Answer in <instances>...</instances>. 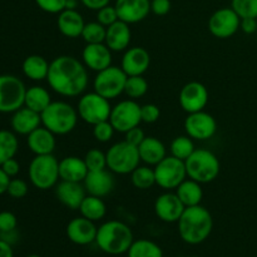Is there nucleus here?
<instances>
[{
	"mask_svg": "<svg viewBox=\"0 0 257 257\" xmlns=\"http://www.w3.org/2000/svg\"><path fill=\"white\" fill-rule=\"evenodd\" d=\"M105 155L107 168L117 175H131L141 162L138 147L131 145L125 140L110 146Z\"/></svg>",
	"mask_w": 257,
	"mask_h": 257,
	"instance_id": "obj_7",
	"label": "nucleus"
},
{
	"mask_svg": "<svg viewBox=\"0 0 257 257\" xmlns=\"http://www.w3.org/2000/svg\"><path fill=\"white\" fill-rule=\"evenodd\" d=\"M109 122L115 132L127 133L132 128L138 127L142 122L141 105L135 99H124L112 107Z\"/></svg>",
	"mask_w": 257,
	"mask_h": 257,
	"instance_id": "obj_12",
	"label": "nucleus"
},
{
	"mask_svg": "<svg viewBox=\"0 0 257 257\" xmlns=\"http://www.w3.org/2000/svg\"><path fill=\"white\" fill-rule=\"evenodd\" d=\"M124 135H125L124 140L127 141L128 143H131V145L136 146V147H138V146H140L141 143L143 142V140L146 138L145 132H143L142 128H140V125H138V127L132 128V130H130L127 133H124Z\"/></svg>",
	"mask_w": 257,
	"mask_h": 257,
	"instance_id": "obj_48",
	"label": "nucleus"
},
{
	"mask_svg": "<svg viewBox=\"0 0 257 257\" xmlns=\"http://www.w3.org/2000/svg\"><path fill=\"white\" fill-rule=\"evenodd\" d=\"M183 125H185L186 135L195 141L210 140L217 131V122L215 117L205 110L188 113Z\"/></svg>",
	"mask_w": 257,
	"mask_h": 257,
	"instance_id": "obj_14",
	"label": "nucleus"
},
{
	"mask_svg": "<svg viewBox=\"0 0 257 257\" xmlns=\"http://www.w3.org/2000/svg\"><path fill=\"white\" fill-rule=\"evenodd\" d=\"M127 255L128 257H163V251L153 241L141 238L133 241Z\"/></svg>",
	"mask_w": 257,
	"mask_h": 257,
	"instance_id": "obj_33",
	"label": "nucleus"
},
{
	"mask_svg": "<svg viewBox=\"0 0 257 257\" xmlns=\"http://www.w3.org/2000/svg\"><path fill=\"white\" fill-rule=\"evenodd\" d=\"M50 63L44 57L38 54L29 55L23 62V73L29 79L40 82L47 79Z\"/></svg>",
	"mask_w": 257,
	"mask_h": 257,
	"instance_id": "obj_30",
	"label": "nucleus"
},
{
	"mask_svg": "<svg viewBox=\"0 0 257 257\" xmlns=\"http://www.w3.org/2000/svg\"><path fill=\"white\" fill-rule=\"evenodd\" d=\"M114 132L115 131L113 125L110 124L109 119L93 125V137L99 143L109 142L113 138V136H114Z\"/></svg>",
	"mask_w": 257,
	"mask_h": 257,
	"instance_id": "obj_41",
	"label": "nucleus"
},
{
	"mask_svg": "<svg viewBox=\"0 0 257 257\" xmlns=\"http://www.w3.org/2000/svg\"><path fill=\"white\" fill-rule=\"evenodd\" d=\"M42 125L55 136H65L72 132L78 123V110L64 100L52 102L42 113Z\"/></svg>",
	"mask_w": 257,
	"mask_h": 257,
	"instance_id": "obj_4",
	"label": "nucleus"
},
{
	"mask_svg": "<svg viewBox=\"0 0 257 257\" xmlns=\"http://www.w3.org/2000/svg\"><path fill=\"white\" fill-rule=\"evenodd\" d=\"M80 3H82L87 9L98 12V10L102 9V8L109 5L110 0H80Z\"/></svg>",
	"mask_w": 257,
	"mask_h": 257,
	"instance_id": "obj_51",
	"label": "nucleus"
},
{
	"mask_svg": "<svg viewBox=\"0 0 257 257\" xmlns=\"http://www.w3.org/2000/svg\"><path fill=\"white\" fill-rule=\"evenodd\" d=\"M160 115L161 110L158 105L153 104V103H147L145 105H141V118H142V122L152 124V123H156L160 119Z\"/></svg>",
	"mask_w": 257,
	"mask_h": 257,
	"instance_id": "obj_45",
	"label": "nucleus"
},
{
	"mask_svg": "<svg viewBox=\"0 0 257 257\" xmlns=\"http://www.w3.org/2000/svg\"><path fill=\"white\" fill-rule=\"evenodd\" d=\"M9 182H10V177L4 172V171H3V168L0 167V196H2L3 193H7Z\"/></svg>",
	"mask_w": 257,
	"mask_h": 257,
	"instance_id": "obj_53",
	"label": "nucleus"
},
{
	"mask_svg": "<svg viewBox=\"0 0 257 257\" xmlns=\"http://www.w3.org/2000/svg\"><path fill=\"white\" fill-rule=\"evenodd\" d=\"M156 185L166 191L176 190L187 178L185 161L167 156L155 166Z\"/></svg>",
	"mask_w": 257,
	"mask_h": 257,
	"instance_id": "obj_11",
	"label": "nucleus"
},
{
	"mask_svg": "<svg viewBox=\"0 0 257 257\" xmlns=\"http://www.w3.org/2000/svg\"><path fill=\"white\" fill-rule=\"evenodd\" d=\"M88 168L84 162V158L77 156H68L59 161V177L60 181H69V182L83 183L88 175Z\"/></svg>",
	"mask_w": 257,
	"mask_h": 257,
	"instance_id": "obj_27",
	"label": "nucleus"
},
{
	"mask_svg": "<svg viewBox=\"0 0 257 257\" xmlns=\"http://www.w3.org/2000/svg\"><path fill=\"white\" fill-rule=\"evenodd\" d=\"M231 8L237 13L241 19L243 18L257 19V0H232Z\"/></svg>",
	"mask_w": 257,
	"mask_h": 257,
	"instance_id": "obj_40",
	"label": "nucleus"
},
{
	"mask_svg": "<svg viewBox=\"0 0 257 257\" xmlns=\"http://www.w3.org/2000/svg\"><path fill=\"white\" fill-rule=\"evenodd\" d=\"M77 110L78 115L83 122L94 125L97 123L109 119L112 105H110L109 99L102 97L93 90V92L83 93L80 95L79 100H78Z\"/></svg>",
	"mask_w": 257,
	"mask_h": 257,
	"instance_id": "obj_8",
	"label": "nucleus"
},
{
	"mask_svg": "<svg viewBox=\"0 0 257 257\" xmlns=\"http://www.w3.org/2000/svg\"><path fill=\"white\" fill-rule=\"evenodd\" d=\"M19 148L17 136L7 130L0 131V166L5 161L14 158Z\"/></svg>",
	"mask_w": 257,
	"mask_h": 257,
	"instance_id": "obj_35",
	"label": "nucleus"
},
{
	"mask_svg": "<svg viewBox=\"0 0 257 257\" xmlns=\"http://www.w3.org/2000/svg\"><path fill=\"white\" fill-rule=\"evenodd\" d=\"M88 171H100L107 168V155L98 148L89 150L84 156Z\"/></svg>",
	"mask_w": 257,
	"mask_h": 257,
	"instance_id": "obj_39",
	"label": "nucleus"
},
{
	"mask_svg": "<svg viewBox=\"0 0 257 257\" xmlns=\"http://www.w3.org/2000/svg\"><path fill=\"white\" fill-rule=\"evenodd\" d=\"M47 82L62 97H79L89 84L88 68L72 55H59L50 62Z\"/></svg>",
	"mask_w": 257,
	"mask_h": 257,
	"instance_id": "obj_1",
	"label": "nucleus"
},
{
	"mask_svg": "<svg viewBox=\"0 0 257 257\" xmlns=\"http://www.w3.org/2000/svg\"><path fill=\"white\" fill-rule=\"evenodd\" d=\"M148 90V82L143 75H132L127 78L124 87V93L131 99H138V98L146 95Z\"/></svg>",
	"mask_w": 257,
	"mask_h": 257,
	"instance_id": "obj_38",
	"label": "nucleus"
},
{
	"mask_svg": "<svg viewBox=\"0 0 257 257\" xmlns=\"http://www.w3.org/2000/svg\"><path fill=\"white\" fill-rule=\"evenodd\" d=\"M52 102L53 100L52 97H50L49 90L45 89L44 87L34 85V87L27 88L24 100L25 107L30 108V109L35 110L38 113H42Z\"/></svg>",
	"mask_w": 257,
	"mask_h": 257,
	"instance_id": "obj_32",
	"label": "nucleus"
},
{
	"mask_svg": "<svg viewBox=\"0 0 257 257\" xmlns=\"http://www.w3.org/2000/svg\"><path fill=\"white\" fill-rule=\"evenodd\" d=\"M186 206L181 202L176 192L162 193L155 201V213L161 221L167 223L178 222Z\"/></svg>",
	"mask_w": 257,
	"mask_h": 257,
	"instance_id": "obj_16",
	"label": "nucleus"
},
{
	"mask_svg": "<svg viewBox=\"0 0 257 257\" xmlns=\"http://www.w3.org/2000/svg\"><path fill=\"white\" fill-rule=\"evenodd\" d=\"M187 177L203 183H210L220 175V160L213 152L208 150L196 148L195 152L185 161Z\"/></svg>",
	"mask_w": 257,
	"mask_h": 257,
	"instance_id": "obj_5",
	"label": "nucleus"
},
{
	"mask_svg": "<svg viewBox=\"0 0 257 257\" xmlns=\"http://www.w3.org/2000/svg\"><path fill=\"white\" fill-rule=\"evenodd\" d=\"M29 180L35 188L47 191L59 182V161L53 155L35 156L28 170Z\"/></svg>",
	"mask_w": 257,
	"mask_h": 257,
	"instance_id": "obj_6",
	"label": "nucleus"
},
{
	"mask_svg": "<svg viewBox=\"0 0 257 257\" xmlns=\"http://www.w3.org/2000/svg\"><path fill=\"white\" fill-rule=\"evenodd\" d=\"M7 193L13 198L25 197L28 193L27 182L24 180H20V178H10Z\"/></svg>",
	"mask_w": 257,
	"mask_h": 257,
	"instance_id": "obj_44",
	"label": "nucleus"
},
{
	"mask_svg": "<svg viewBox=\"0 0 257 257\" xmlns=\"http://www.w3.org/2000/svg\"><path fill=\"white\" fill-rule=\"evenodd\" d=\"M151 65V55L142 47L128 48L122 57L120 68L128 75H143Z\"/></svg>",
	"mask_w": 257,
	"mask_h": 257,
	"instance_id": "obj_19",
	"label": "nucleus"
},
{
	"mask_svg": "<svg viewBox=\"0 0 257 257\" xmlns=\"http://www.w3.org/2000/svg\"><path fill=\"white\" fill-rule=\"evenodd\" d=\"M27 257H40L39 255H35V253H33V255H29V256H27Z\"/></svg>",
	"mask_w": 257,
	"mask_h": 257,
	"instance_id": "obj_55",
	"label": "nucleus"
},
{
	"mask_svg": "<svg viewBox=\"0 0 257 257\" xmlns=\"http://www.w3.org/2000/svg\"><path fill=\"white\" fill-rule=\"evenodd\" d=\"M67 2L68 0H35V4L43 12L49 14H59L67 9Z\"/></svg>",
	"mask_w": 257,
	"mask_h": 257,
	"instance_id": "obj_42",
	"label": "nucleus"
},
{
	"mask_svg": "<svg viewBox=\"0 0 257 257\" xmlns=\"http://www.w3.org/2000/svg\"><path fill=\"white\" fill-rule=\"evenodd\" d=\"M117 20H119L117 14V10H115L114 5H107V7L102 8L97 12V22L100 23L102 25H104L105 28H108L109 25L114 24Z\"/></svg>",
	"mask_w": 257,
	"mask_h": 257,
	"instance_id": "obj_43",
	"label": "nucleus"
},
{
	"mask_svg": "<svg viewBox=\"0 0 257 257\" xmlns=\"http://www.w3.org/2000/svg\"><path fill=\"white\" fill-rule=\"evenodd\" d=\"M0 257H14L13 246L3 240H0Z\"/></svg>",
	"mask_w": 257,
	"mask_h": 257,
	"instance_id": "obj_54",
	"label": "nucleus"
},
{
	"mask_svg": "<svg viewBox=\"0 0 257 257\" xmlns=\"http://www.w3.org/2000/svg\"><path fill=\"white\" fill-rule=\"evenodd\" d=\"M135 237L127 223L122 221L110 220L98 227L95 243L103 252L117 256L127 253L132 246Z\"/></svg>",
	"mask_w": 257,
	"mask_h": 257,
	"instance_id": "obj_3",
	"label": "nucleus"
},
{
	"mask_svg": "<svg viewBox=\"0 0 257 257\" xmlns=\"http://www.w3.org/2000/svg\"><path fill=\"white\" fill-rule=\"evenodd\" d=\"M0 167L3 168V171H4V172L7 173L10 178L15 177V176H17L20 171V165H19V162L15 160V158H10V160L5 161V162L3 163Z\"/></svg>",
	"mask_w": 257,
	"mask_h": 257,
	"instance_id": "obj_49",
	"label": "nucleus"
},
{
	"mask_svg": "<svg viewBox=\"0 0 257 257\" xmlns=\"http://www.w3.org/2000/svg\"><path fill=\"white\" fill-rule=\"evenodd\" d=\"M127 78L122 68L110 65L97 73L93 80V89L107 99H115L124 93Z\"/></svg>",
	"mask_w": 257,
	"mask_h": 257,
	"instance_id": "obj_9",
	"label": "nucleus"
},
{
	"mask_svg": "<svg viewBox=\"0 0 257 257\" xmlns=\"http://www.w3.org/2000/svg\"><path fill=\"white\" fill-rule=\"evenodd\" d=\"M10 124L15 133L28 136L42 125V117H40V113L24 105L13 113Z\"/></svg>",
	"mask_w": 257,
	"mask_h": 257,
	"instance_id": "obj_26",
	"label": "nucleus"
},
{
	"mask_svg": "<svg viewBox=\"0 0 257 257\" xmlns=\"http://www.w3.org/2000/svg\"><path fill=\"white\" fill-rule=\"evenodd\" d=\"M178 102L181 108L187 113L203 110L208 103V90L202 83L190 82L180 90Z\"/></svg>",
	"mask_w": 257,
	"mask_h": 257,
	"instance_id": "obj_15",
	"label": "nucleus"
},
{
	"mask_svg": "<svg viewBox=\"0 0 257 257\" xmlns=\"http://www.w3.org/2000/svg\"><path fill=\"white\" fill-rule=\"evenodd\" d=\"M131 182L137 190H150L156 185L155 168L151 166H138L132 173H131Z\"/></svg>",
	"mask_w": 257,
	"mask_h": 257,
	"instance_id": "obj_34",
	"label": "nucleus"
},
{
	"mask_svg": "<svg viewBox=\"0 0 257 257\" xmlns=\"http://www.w3.org/2000/svg\"><path fill=\"white\" fill-rule=\"evenodd\" d=\"M138 152H140L141 161L151 167L152 166L155 167L163 158L167 157V150L162 141L156 137H147V136L143 142L138 146Z\"/></svg>",
	"mask_w": 257,
	"mask_h": 257,
	"instance_id": "obj_28",
	"label": "nucleus"
},
{
	"mask_svg": "<svg viewBox=\"0 0 257 257\" xmlns=\"http://www.w3.org/2000/svg\"><path fill=\"white\" fill-rule=\"evenodd\" d=\"M27 143L29 150L35 156L53 155L55 146H57L54 133L50 132L48 128L43 127V125H40L37 130L33 131L30 135H28Z\"/></svg>",
	"mask_w": 257,
	"mask_h": 257,
	"instance_id": "obj_24",
	"label": "nucleus"
},
{
	"mask_svg": "<svg viewBox=\"0 0 257 257\" xmlns=\"http://www.w3.org/2000/svg\"><path fill=\"white\" fill-rule=\"evenodd\" d=\"M176 195L181 200V202L186 207H192V206L201 205L203 198L202 185L200 182L191 178H186L177 188H176Z\"/></svg>",
	"mask_w": 257,
	"mask_h": 257,
	"instance_id": "obj_29",
	"label": "nucleus"
},
{
	"mask_svg": "<svg viewBox=\"0 0 257 257\" xmlns=\"http://www.w3.org/2000/svg\"><path fill=\"white\" fill-rule=\"evenodd\" d=\"M84 25L85 22L83 19V15L77 9H64L58 14V30L64 37L72 38V39L82 37Z\"/></svg>",
	"mask_w": 257,
	"mask_h": 257,
	"instance_id": "obj_25",
	"label": "nucleus"
},
{
	"mask_svg": "<svg viewBox=\"0 0 257 257\" xmlns=\"http://www.w3.org/2000/svg\"><path fill=\"white\" fill-rule=\"evenodd\" d=\"M27 87L20 78L0 75V113H14L24 107Z\"/></svg>",
	"mask_w": 257,
	"mask_h": 257,
	"instance_id": "obj_10",
	"label": "nucleus"
},
{
	"mask_svg": "<svg viewBox=\"0 0 257 257\" xmlns=\"http://www.w3.org/2000/svg\"><path fill=\"white\" fill-rule=\"evenodd\" d=\"M240 29L246 34H253L257 30V19L253 18H243L241 19Z\"/></svg>",
	"mask_w": 257,
	"mask_h": 257,
	"instance_id": "obj_50",
	"label": "nucleus"
},
{
	"mask_svg": "<svg viewBox=\"0 0 257 257\" xmlns=\"http://www.w3.org/2000/svg\"><path fill=\"white\" fill-rule=\"evenodd\" d=\"M131 39L132 32L130 24L122 20H117L114 24L107 28L104 43L112 52H125L130 48Z\"/></svg>",
	"mask_w": 257,
	"mask_h": 257,
	"instance_id": "obj_23",
	"label": "nucleus"
},
{
	"mask_svg": "<svg viewBox=\"0 0 257 257\" xmlns=\"http://www.w3.org/2000/svg\"><path fill=\"white\" fill-rule=\"evenodd\" d=\"M83 186L87 191V195L103 198L109 195L114 188V178L107 170L89 171L83 181Z\"/></svg>",
	"mask_w": 257,
	"mask_h": 257,
	"instance_id": "obj_22",
	"label": "nucleus"
},
{
	"mask_svg": "<svg viewBox=\"0 0 257 257\" xmlns=\"http://www.w3.org/2000/svg\"><path fill=\"white\" fill-rule=\"evenodd\" d=\"M241 18L232 8H221L211 15L208 30L218 39H228L238 32Z\"/></svg>",
	"mask_w": 257,
	"mask_h": 257,
	"instance_id": "obj_13",
	"label": "nucleus"
},
{
	"mask_svg": "<svg viewBox=\"0 0 257 257\" xmlns=\"http://www.w3.org/2000/svg\"><path fill=\"white\" fill-rule=\"evenodd\" d=\"M97 231L98 227L95 226V222L83 216L70 220L65 228V233L70 242L79 246H87L95 242Z\"/></svg>",
	"mask_w": 257,
	"mask_h": 257,
	"instance_id": "obj_17",
	"label": "nucleus"
},
{
	"mask_svg": "<svg viewBox=\"0 0 257 257\" xmlns=\"http://www.w3.org/2000/svg\"><path fill=\"white\" fill-rule=\"evenodd\" d=\"M18 220L17 216L9 211H3L0 212V232H8L17 228Z\"/></svg>",
	"mask_w": 257,
	"mask_h": 257,
	"instance_id": "obj_46",
	"label": "nucleus"
},
{
	"mask_svg": "<svg viewBox=\"0 0 257 257\" xmlns=\"http://www.w3.org/2000/svg\"><path fill=\"white\" fill-rule=\"evenodd\" d=\"M55 196L58 201L69 210H79L87 196V191L80 182L60 181L55 186Z\"/></svg>",
	"mask_w": 257,
	"mask_h": 257,
	"instance_id": "obj_21",
	"label": "nucleus"
},
{
	"mask_svg": "<svg viewBox=\"0 0 257 257\" xmlns=\"http://www.w3.org/2000/svg\"><path fill=\"white\" fill-rule=\"evenodd\" d=\"M178 233L188 245H200L210 237L213 228V218L210 211L197 205L186 207L178 220Z\"/></svg>",
	"mask_w": 257,
	"mask_h": 257,
	"instance_id": "obj_2",
	"label": "nucleus"
},
{
	"mask_svg": "<svg viewBox=\"0 0 257 257\" xmlns=\"http://www.w3.org/2000/svg\"><path fill=\"white\" fill-rule=\"evenodd\" d=\"M107 28L98 22L85 23L84 29L82 32V38L87 44H99L104 43Z\"/></svg>",
	"mask_w": 257,
	"mask_h": 257,
	"instance_id": "obj_37",
	"label": "nucleus"
},
{
	"mask_svg": "<svg viewBox=\"0 0 257 257\" xmlns=\"http://www.w3.org/2000/svg\"><path fill=\"white\" fill-rule=\"evenodd\" d=\"M171 10V0H151V12L157 17L167 15Z\"/></svg>",
	"mask_w": 257,
	"mask_h": 257,
	"instance_id": "obj_47",
	"label": "nucleus"
},
{
	"mask_svg": "<svg viewBox=\"0 0 257 257\" xmlns=\"http://www.w3.org/2000/svg\"><path fill=\"white\" fill-rule=\"evenodd\" d=\"M115 10L119 20L136 24L145 20L151 13V0H115Z\"/></svg>",
	"mask_w": 257,
	"mask_h": 257,
	"instance_id": "obj_18",
	"label": "nucleus"
},
{
	"mask_svg": "<svg viewBox=\"0 0 257 257\" xmlns=\"http://www.w3.org/2000/svg\"><path fill=\"white\" fill-rule=\"evenodd\" d=\"M82 60L88 69L98 73L112 65V50L105 43L87 44L82 52Z\"/></svg>",
	"mask_w": 257,
	"mask_h": 257,
	"instance_id": "obj_20",
	"label": "nucleus"
},
{
	"mask_svg": "<svg viewBox=\"0 0 257 257\" xmlns=\"http://www.w3.org/2000/svg\"><path fill=\"white\" fill-rule=\"evenodd\" d=\"M196 147L193 140L190 136H178L175 140L171 142L170 151L171 156L178 158V160L186 161L193 152H195Z\"/></svg>",
	"mask_w": 257,
	"mask_h": 257,
	"instance_id": "obj_36",
	"label": "nucleus"
},
{
	"mask_svg": "<svg viewBox=\"0 0 257 257\" xmlns=\"http://www.w3.org/2000/svg\"><path fill=\"white\" fill-rule=\"evenodd\" d=\"M0 240L5 241L9 245H15V243L19 241V233H18L17 228L12 231H8V232H0Z\"/></svg>",
	"mask_w": 257,
	"mask_h": 257,
	"instance_id": "obj_52",
	"label": "nucleus"
},
{
	"mask_svg": "<svg viewBox=\"0 0 257 257\" xmlns=\"http://www.w3.org/2000/svg\"><path fill=\"white\" fill-rule=\"evenodd\" d=\"M80 216L88 218V220L97 222L104 218L107 215V206L103 201L102 197H97V196L87 195L83 200L82 205L79 207Z\"/></svg>",
	"mask_w": 257,
	"mask_h": 257,
	"instance_id": "obj_31",
	"label": "nucleus"
}]
</instances>
